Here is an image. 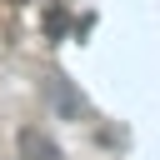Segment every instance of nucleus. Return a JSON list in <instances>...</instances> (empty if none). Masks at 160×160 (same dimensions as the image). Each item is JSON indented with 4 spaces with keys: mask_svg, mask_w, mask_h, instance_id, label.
I'll return each mask as SVG.
<instances>
[{
    "mask_svg": "<svg viewBox=\"0 0 160 160\" xmlns=\"http://www.w3.org/2000/svg\"><path fill=\"white\" fill-rule=\"evenodd\" d=\"M40 95H45V105H50L55 120H80V115H85V95H80L65 75H45Z\"/></svg>",
    "mask_w": 160,
    "mask_h": 160,
    "instance_id": "nucleus-1",
    "label": "nucleus"
},
{
    "mask_svg": "<svg viewBox=\"0 0 160 160\" xmlns=\"http://www.w3.org/2000/svg\"><path fill=\"white\" fill-rule=\"evenodd\" d=\"M15 150H20V160H65L60 145H55L45 130H35V125H25V130L15 135Z\"/></svg>",
    "mask_w": 160,
    "mask_h": 160,
    "instance_id": "nucleus-2",
    "label": "nucleus"
}]
</instances>
